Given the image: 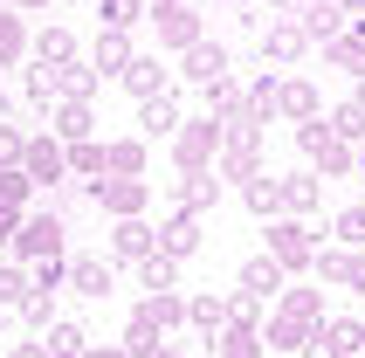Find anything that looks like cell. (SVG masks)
<instances>
[{
  "instance_id": "obj_26",
  "label": "cell",
  "mask_w": 365,
  "mask_h": 358,
  "mask_svg": "<svg viewBox=\"0 0 365 358\" xmlns=\"http://www.w3.org/2000/svg\"><path fill=\"white\" fill-rule=\"evenodd\" d=\"M138 317L152 324V331L173 338V331L186 324V297H180V290H152V297H138Z\"/></svg>"
},
{
  "instance_id": "obj_32",
  "label": "cell",
  "mask_w": 365,
  "mask_h": 358,
  "mask_svg": "<svg viewBox=\"0 0 365 358\" xmlns=\"http://www.w3.org/2000/svg\"><path fill=\"white\" fill-rule=\"evenodd\" d=\"M48 76H56V97H83V103H90V97H97V69H90V62H83V56H69V62H56V69H48Z\"/></svg>"
},
{
  "instance_id": "obj_47",
  "label": "cell",
  "mask_w": 365,
  "mask_h": 358,
  "mask_svg": "<svg viewBox=\"0 0 365 358\" xmlns=\"http://www.w3.org/2000/svg\"><path fill=\"white\" fill-rule=\"evenodd\" d=\"M21 90H28V103H35V111H48V103H56V76H48V69H28V76H21Z\"/></svg>"
},
{
  "instance_id": "obj_16",
  "label": "cell",
  "mask_w": 365,
  "mask_h": 358,
  "mask_svg": "<svg viewBox=\"0 0 365 358\" xmlns=\"http://www.w3.org/2000/svg\"><path fill=\"white\" fill-rule=\"evenodd\" d=\"M276 207H283L289 220L317 214V207H324V179H317V173H289V179H276Z\"/></svg>"
},
{
  "instance_id": "obj_5",
  "label": "cell",
  "mask_w": 365,
  "mask_h": 358,
  "mask_svg": "<svg viewBox=\"0 0 365 358\" xmlns=\"http://www.w3.org/2000/svg\"><path fill=\"white\" fill-rule=\"evenodd\" d=\"M83 193L97 200L110 220H131L152 207V179H118V173H103V179H83Z\"/></svg>"
},
{
  "instance_id": "obj_3",
  "label": "cell",
  "mask_w": 365,
  "mask_h": 358,
  "mask_svg": "<svg viewBox=\"0 0 365 358\" xmlns=\"http://www.w3.org/2000/svg\"><path fill=\"white\" fill-rule=\"evenodd\" d=\"M283 276H310V262H317V235H310L304 220H289V214H276L269 220V248H262Z\"/></svg>"
},
{
  "instance_id": "obj_18",
  "label": "cell",
  "mask_w": 365,
  "mask_h": 358,
  "mask_svg": "<svg viewBox=\"0 0 365 358\" xmlns=\"http://www.w3.org/2000/svg\"><path fill=\"white\" fill-rule=\"evenodd\" d=\"M118 83H124V90H131V97H159V90H173V69H165V62L159 56H145V48H138V56H131V62H124V69H118Z\"/></svg>"
},
{
  "instance_id": "obj_8",
  "label": "cell",
  "mask_w": 365,
  "mask_h": 358,
  "mask_svg": "<svg viewBox=\"0 0 365 358\" xmlns=\"http://www.w3.org/2000/svg\"><path fill=\"white\" fill-rule=\"evenodd\" d=\"M304 56H310V35H304L289 14H269V21H262V62H276V69H297Z\"/></svg>"
},
{
  "instance_id": "obj_45",
  "label": "cell",
  "mask_w": 365,
  "mask_h": 358,
  "mask_svg": "<svg viewBox=\"0 0 365 358\" xmlns=\"http://www.w3.org/2000/svg\"><path fill=\"white\" fill-rule=\"evenodd\" d=\"M21 324H28V331H48V324H56V297H48V290H28V297H21Z\"/></svg>"
},
{
  "instance_id": "obj_29",
  "label": "cell",
  "mask_w": 365,
  "mask_h": 358,
  "mask_svg": "<svg viewBox=\"0 0 365 358\" xmlns=\"http://www.w3.org/2000/svg\"><path fill=\"white\" fill-rule=\"evenodd\" d=\"M200 97H207V118H214V124H235V118H242V76H235V69L214 76V83H200Z\"/></svg>"
},
{
  "instance_id": "obj_30",
  "label": "cell",
  "mask_w": 365,
  "mask_h": 358,
  "mask_svg": "<svg viewBox=\"0 0 365 358\" xmlns=\"http://www.w3.org/2000/svg\"><path fill=\"white\" fill-rule=\"evenodd\" d=\"M131 56H138V48H131L124 28H97V48H90V69H97V76H118Z\"/></svg>"
},
{
  "instance_id": "obj_31",
  "label": "cell",
  "mask_w": 365,
  "mask_h": 358,
  "mask_svg": "<svg viewBox=\"0 0 365 358\" xmlns=\"http://www.w3.org/2000/svg\"><path fill=\"white\" fill-rule=\"evenodd\" d=\"M28 56H35L41 69H56V62H69V56H76V35H69L62 21H48L41 35H28Z\"/></svg>"
},
{
  "instance_id": "obj_23",
  "label": "cell",
  "mask_w": 365,
  "mask_h": 358,
  "mask_svg": "<svg viewBox=\"0 0 365 358\" xmlns=\"http://www.w3.org/2000/svg\"><path fill=\"white\" fill-rule=\"evenodd\" d=\"M283 282H289V276H283L269 255H248V262H242V276H235V290H248L255 303H276V297H283Z\"/></svg>"
},
{
  "instance_id": "obj_55",
  "label": "cell",
  "mask_w": 365,
  "mask_h": 358,
  "mask_svg": "<svg viewBox=\"0 0 365 358\" xmlns=\"http://www.w3.org/2000/svg\"><path fill=\"white\" fill-rule=\"evenodd\" d=\"M0 103H7V90H0Z\"/></svg>"
},
{
  "instance_id": "obj_24",
  "label": "cell",
  "mask_w": 365,
  "mask_h": 358,
  "mask_svg": "<svg viewBox=\"0 0 365 358\" xmlns=\"http://www.w3.org/2000/svg\"><path fill=\"white\" fill-rule=\"evenodd\" d=\"M180 76H186V83H214V76H227V48L200 35L193 48H180Z\"/></svg>"
},
{
  "instance_id": "obj_19",
  "label": "cell",
  "mask_w": 365,
  "mask_h": 358,
  "mask_svg": "<svg viewBox=\"0 0 365 358\" xmlns=\"http://www.w3.org/2000/svg\"><path fill=\"white\" fill-rule=\"evenodd\" d=\"M21 214H35V186L21 179V165H0V241L14 235Z\"/></svg>"
},
{
  "instance_id": "obj_54",
  "label": "cell",
  "mask_w": 365,
  "mask_h": 358,
  "mask_svg": "<svg viewBox=\"0 0 365 358\" xmlns=\"http://www.w3.org/2000/svg\"><path fill=\"white\" fill-rule=\"evenodd\" d=\"M359 358H365V324H359Z\"/></svg>"
},
{
  "instance_id": "obj_21",
  "label": "cell",
  "mask_w": 365,
  "mask_h": 358,
  "mask_svg": "<svg viewBox=\"0 0 365 358\" xmlns=\"http://www.w3.org/2000/svg\"><path fill=\"white\" fill-rule=\"evenodd\" d=\"M200 214H165L159 220V255H173V262H186V255H200Z\"/></svg>"
},
{
  "instance_id": "obj_11",
  "label": "cell",
  "mask_w": 365,
  "mask_h": 358,
  "mask_svg": "<svg viewBox=\"0 0 365 358\" xmlns=\"http://www.w3.org/2000/svg\"><path fill=\"white\" fill-rule=\"evenodd\" d=\"M310 276H317V282H338V290H359V297H365V248H317Z\"/></svg>"
},
{
  "instance_id": "obj_22",
  "label": "cell",
  "mask_w": 365,
  "mask_h": 358,
  "mask_svg": "<svg viewBox=\"0 0 365 358\" xmlns=\"http://www.w3.org/2000/svg\"><path fill=\"white\" fill-rule=\"evenodd\" d=\"M145 165H152V145L131 131V138H103V173L118 179H145Z\"/></svg>"
},
{
  "instance_id": "obj_48",
  "label": "cell",
  "mask_w": 365,
  "mask_h": 358,
  "mask_svg": "<svg viewBox=\"0 0 365 358\" xmlns=\"http://www.w3.org/2000/svg\"><path fill=\"white\" fill-rule=\"evenodd\" d=\"M21 145H28V131L21 124H0V165H21Z\"/></svg>"
},
{
  "instance_id": "obj_2",
  "label": "cell",
  "mask_w": 365,
  "mask_h": 358,
  "mask_svg": "<svg viewBox=\"0 0 365 358\" xmlns=\"http://www.w3.org/2000/svg\"><path fill=\"white\" fill-rule=\"evenodd\" d=\"M62 241H69V227H62V214L48 207V214H21L14 220V235H7V248H14V262H48V255H62Z\"/></svg>"
},
{
  "instance_id": "obj_35",
  "label": "cell",
  "mask_w": 365,
  "mask_h": 358,
  "mask_svg": "<svg viewBox=\"0 0 365 358\" xmlns=\"http://www.w3.org/2000/svg\"><path fill=\"white\" fill-rule=\"evenodd\" d=\"M207 352H214V358H269L262 352V331H242V324H221Z\"/></svg>"
},
{
  "instance_id": "obj_14",
  "label": "cell",
  "mask_w": 365,
  "mask_h": 358,
  "mask_svg": "<svg viewBox=\"0 0 365 358\" xmlns=\"http://www.w3.org/2000/svg\"><path fill=\"white\" fill-rule=\"evenodd\" d=\"M48 131H56L62 145L97 138V103H83V97H56V103H48Z\"/></svg>"
},
{
  "instance_id": "obj_38",
  "label": "cell",
  "mask_w": 365,
  "mask_h": 358,
  "mask_svg": "<svg viewBox=\"0 0 365 358\" xmlns=\"http://www.w3.org/2000/svg\"><path fill=\"white\" fill-rule=\"evenodd\" d=\"M131 269H138V290H145V297H152V290H180V262L159 255V248H152L145 262H131Z\"/></svg>"
},
{
  "instance_id": "obj_25",
  "label": "cell",
  "mask_w": 365,
  "mask_h": 358,
  "mask_svg": "<svg viewBox=\"0 0 365 358\" xmlns=\"http://www.w3.org/2000/svg\"><path fill=\"white\" fill-rule=\"evenodd\" d=\"M276 310H283V317H297V324H324V282H283Z\"/></svg>"
},
{
  "instance_id": "obj_43",
  "label": "cell",
  "mask_w": 365,
  "mask_h": 358,
  "mask_svg": "<svg viewBox=\"0 0 365 358\" xmlns=\"http://www.w3.org/2000/svg\"><path fill=\"white\" fill-rule=\"evenodd\" d=\"M28 290H35V282H28V262H0V310H21Z\"/></svg>"
},
{
  "instance_id": "obj_39",
  "label": "cell",
  "mask_w": 365,
  "mask_h": 358,
  "mask_svg": "<svg viewBox=\"0 0 365 358\" xmlns=\"http://www.w3.org/2000/svg\"><path fill=\"white\" fill-rule=\"evenodd\" d=\"M242 207L255 220H276L283 207H276V173H255V179H242Z\"/></svg>"
},
{
  "instance_id": "obj_9",
  "label": "cell",
  "mask_w": 365,
  "mask_h": 358,
  "mask_svg": "<svg viewBox=\"0 0 365 358\" xmlns=\"http://www.w3.org/2000/svg\"><path fill=\"white\" fill-rule=\"evenodd\" d=\"M110 282H118V262L110 255H62V290H76V297H110Z\"/></svg>"
},
{
  "instance_id": "obj_1",
  "label": "cell",
  "mask_w": 365,
  "mask_h": 358,
  "mask_svg": "<svg viewBox=\"0 0 365 358\" xmlns=\"http://www.w3.org/2000/svg\"><path fill=\"white\" fill-rule=\"evenodd\" d=\"M214 173H221V179H235V186L262 173V124H248V118L221 124V152H214Z\"/></svg>"
},
{
  "instance_id": "obj_52",
  "label": "cell",
  "mask_w": 365,
  "mask_h": 358,
  "mask_svg": "<svg viewBox=\"0 0 365 358\" xmlns=\"http://www.w3.org/2000/svg\"><path fill=\"white\" fill-rule=\"evenodd\" d=\"M145 358H180V344H173V338H159V344H152Z\"/></svg>"
},
{
  "instance_id": "obj_34",
  "label": "cell",
  "mask_w": 365,
  "mask_h": 358,
  "mask_svg": "<svg viewBox=\"0 0 365 358\" xmlns=\"http://www.w3.org/2000/svg\"><path fill=\"white\" fill-rule=\"evenodd\" d=\"M304 338H310V324L283 317V310H269V317H262V352H304Z\"/></svg>"
},
{
  "instance_id": "obj_7",
  "label": "cell",
  "mask_w": 365,
  "mask_h": 358,
  "mask_svg": "<svg viewBox=\"0 0 365 358\" xmlns=\"http://www.w3.org/2000/svg\"><path fill=\"white\" fill-rule=\"evenodd\" d=\"M21 179H28V186H62V179H69L56 131H28V145H21Z\"/></svg>"
},
{
  "instance_id": "obj_41",
  "label": "cell",
  "mask_w": 365,
  "mask_h": 358,
  "mask_svg": "<svg viewBox=\"0 0 365 358\" xmlns=\"http://www.w3.org/2000/svg\"><path fill=\"white\" fill-rule=\"evenodd\" d=\"M324 124H331V138H345V145H365V103H351V97H345V103H338V111H331Z\"/></svg>"
},
{
  "instance_id": "obj_40",
  "label": "cell",
  "mask_w": 365,
  "mask_h": 358,
  "mask_svg": "<svg viewBox=\"0 0 365 358\" xmlns=\"http://www.w3.org/2000/svg\"><path fill=\"white\" fill-rule=\"evenodd\" d=\"M41 344H48V358H83V344H90V331L69 317H56L48 331H41Z\"/></svg>"
},
{
  "instance_id": "obj_42",
  "label": "cell",
  "mask_w": 365,
  "mask_h": 358,
  "mask_svg": "<svg viewBox=\"0 0 365 358\" xmlns=\"http://www.w3.org/2000/svg\"><path fill=\"white\" fill-rule=\"evenodd\" d=\"M145 7H152V0H97V21H103V28H124V35H131V28L145 21Z\"/></svg>"
},
{
  "instance_id": "obj_6",
  "label": "cell",
  "mask_w": 365,
  "mask_h": 358,
  "mask_svg": "<svg viewBox=\"0 0 365 358\" xmlns=\"http://www.w3.org/2000/svg\"><path fill=\"white\" fill-rule=\"evenodd\" d=\"M214 152H221V124L214 118H180V131H173V165H180V173H207Z\"/></svg>"
},
{
  "instance_id": "obj_44",
  "label": "cell",
  "mask_w": 365,
  "mask_h": 358,
  "mask_svg": "<svg viewBox=\"0 0 365 358\" xmlns=\"http://www.w3.org/2000/svg\"><path fill=\"white\" fill-rule=\"evenodd\" d=\"M331 235H338V248H365V200H359V207H338Z\"/></svg>"
},
{
  "instance_id": "obj_51",
  "label": "cell",
  "mask_w": 365,
  "mask_h": 358,
  "mask_svg": "<svg viewBox=\"0 0 365 358\" xmlns=\"http://www.w3.org/2000/svg\"><path fill=\"white\" fill-rule=\"evenodd\" d=\"M0 7H14V14H41L48 0H0Z\"/></svg>"
},
{
  "instance_id": "obj_20",
  "label": "cell",
  "mask_w": 365,
  "mask_h": 358,
  "mask_svg": "<svg viewBox=\"0 0 365 358\" xmlns=\"http://www.w3.org/2000/svg\"><path fill=\"white\" fill-rule=\"evenodd\" d=\"M180 131V90H159V97H145L138 103V138H173Z\"/></svg>"
},
{
  "instance_id": "obj_4",
  "label": "cell",
  "mask_w": 365,
  "mask_h": 358,
  "mask_svg": "<svg viewBox=\"0 0 365 358\" xmlns=\"http://www.w3.org/2000/svg\"><path fill=\"white\" fill-rule=\"evenodd\" d=\"M145 21H152V35H159L165 56H180V48H193V41L207 35V21L193 14V0H152V7H145Z\"/></svg>"
},
{
  "instance_id": "obj_15",
  "label": "cell",
  "mask_w": 365,
  "mask_h": 358,
  "mask_svg": "<svg viewBox=\"0 0 365 358\" xmlns=\"http://www.w3.org/2000/svg\"><path fill=\"white\" fill-rule=\"evenodd\" d=\"M159 248V227L145 214H131V220H110V262H145Z\"/></svg>"
},
{
  "instance_id": "obj_50",
  "label": "cell",
  "mask_w": 365,
  "mask_h": 358,
  "mask_svg": "<svg viewBox=\"0 0 365 358\" xmlns=\"http://www.w3.org/2000/svg\"><path fill=\"white\" fill-rule=\"evenodd\" d=\"M7 358H48V344H41V338H35V344H14Z\"/></svg>"
},
{
  "instance_id": "obj_46",
  "label": "cell",
  "mask_w": 365,
  "mask_h": 358,
  "mask_svg": "<svg viewBox=\"0 0 365 358\" xmlns=\"http://www.w3.org/2000/svg\"><path fill=\"white\" fill-rule=\"evenodd\" d=\"M262 317H269V303H255L248 290H235V297H227V324H242V331H262Z\"/></svg>"
},
{
  "instance_id": "obj_10",
  "label": "cell",
  "mask_w": 365,
  "mask_h": 358,
  "mask_svg": "<svg viewBox=\"0 0 365 358\" xmlns=\"http://www.w3.org/2000/svg\"><path fill=\"white\" fill-rule=\"evenodd\" d=\"M304 358H359V317H324V324H310Z\"/></svg>"
},
{
  "instance_id": "obj_12",
  "label": "cell",
  "mask_w": 365,
  "mask_h": 358,
  "mask_svg": "<svg viewBox=\"0 0 365 358\" xmlns=\"http://www.w3.org/2000/svg\"><path fill=\"white\" fill-rule=\"evenodd\" d=\"M221 186L227 179L207 165V173H180V186H173V214H214L221 207Z\"/></svg>"
},
{
  "instance_id": "obj_37",
  "label": "cell",
  "mask_w": 365,
  "mask_h": 358,
  "mask_svg": "<svg viewBox=\"0 0 365 358\" xmlns=\"http://www.w3.org/2000/svg\"><path fill=\"white\" fill-rule=\"evenodd\" d=\"M14 62H28V21L0 7V69H14Z\"/></svg>"
},
{
  "instance_id": "obj_49",
  "label": "cell",
  "mask_w": 365,
  "mask_h": 358,
  "mask_svg": "<svg viewBox=\"0 0 365 358\" xmlns=\"http://www.w3.org/2000/svg\"><path fill=\"white\" fill-rule=\"evenodd\" d=\"M83 358H131L124 344H83Z\"/></svg>"
},
{
  "instance_id": "obj_33",
  "label": "cell",
  "mask_w": 365,
  "mask_h": 358,
  "mask_svg": "<svg viewBox=\"0 0 365 358\" xmlns=\"http://www.w3.org/2000/svg\"><path fill=\"white\" fill-rule=\"evenodd\" d=\"M310 173H317V179H351V173H359V145L324 138V145H317V159H310Z\"/></svg>"
},
{
  "instance_id": "obj_17",
  "label": "cell",
  "mask_w": 365,
  "mask_h": 358,
  "mask_svg": "<svg viewBox=\"0 0 365 358\" xmlns=\"http://www.w3.org/2000/svg\"><path fill=\"white\" fill-rule=\"evenodd\" d=\"M276 118H289V124L324 118V97H317V83H310V76H283V83H276Z\"/></svg>"
},
{
  "instance_id": "obj_13",
  "label": "cell",
  "mask_w": 365,
  "mask_h": 358,
  "mask_svg": "<svg viewBox=\"0 0 365 358\" xmlns=\"http://www.w3.org/2000/svg\"><path fill=\"white\" fill-rule=\"evenodd\" d=\"M289 7H297L289 21H297V28L310 35V48H317V41H331V35H345V21H351L338 0H289Z\"/></svg>"
},
{
  "instance_id": "obj_28",
  "label": "cell",
  "mask_w": 365,
  "mask_h": 358,
  "mask_svg": "<svg viewBox=\"0 0 365 358\" xmlns=\"http://www.w3.org/2000/svg\"><path fill=\"white\" fill-rule=\"evenodd\" d=\"M324 48V69H345V76H365V35L345 21V35H331V41H317Z\"/></svg>"
},
{
  "instance_id": "obj_53",
  "label": "cell",
  "mask_w": 365,
  "mask_h": 358,
  "mask_svg": "<svg viewBox=\"0 0 365 358\" xmlns=\"http://www.w3.org/2000/svg\"><path fill=\"white\" fill-rule=\"evenodd\" d=\"M351 103H365V76H359V90H351Z\"/></svg>"
},
{
  "instance_id": "obj_27",
  "label": "cell",
  "mask_w": 365,
  "mask_h": 358,
  "mask_svg": "<svg viewBox=\"0 0 365 358\" xmlns=\"http://www.w3.org/2000/svg\"><path fill=\"white\" fill-rule=\"evenodd\" d=\"M221 324H227V297H207V290H193V297H186V331H193L200 344H214V331H221Z\"/></svg>"
},
{
  "instance_id": "obj_36",
  "label": "cell",
  "mask_w": 365,
  "mask_h": 358,
  "mask_svg": "<svg viewBox=\"0 0 365 358\" xmlns=\"http://www.w3.org/2000/svg\"><path fill=\"white\" fill-rule=\"evenodd\" d=\"M62 165H69V179H103V138L62 145Z\"/></svg>"
}]
</instances>
